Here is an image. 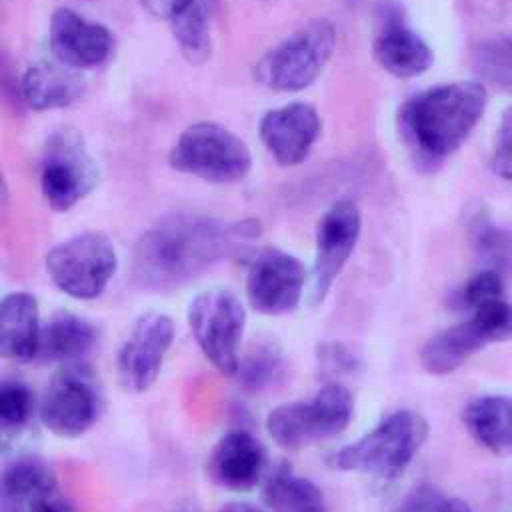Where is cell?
I'll list each match as a JSON object with an SVG mask.
<instances>
[{
    "mask_svg": "<svg viewBox=\"0 0 512 512\" xmlns=\"http://www.w3.org/2000/svg\"><path fill=\"white\" fill-rule=\"evenodd\" d=\"M84 78L58 62H36L22 76V96L32 110L66 108L84 94Z\"/></svg>",
    "mask_w": 512,
    "mask_h": 512,
    "instance_id": "cell-21",
    "label": "cell"
},
{
    "mask_svg": "<svg viewBox=\"0 0 512 512\" xmlns=\"http://www.w3.org/2000/svg\"><path fill=\"white\" fill-rule=\"evenodd\" d=\"M168 162L182 174L214 184H230L250 172L252 154L246 142L230 128L212 120H200L180 132Z\"/></svg>",
    "mask_w": 512,
    "mask_h": 512,
    "instance_id": "cell-5",
    "label": "cell"
},
{
    "mask_svg": "<svg viewBox=\"0 0 512 512\" xmlns=\"http://www.w3.org/2000/svg\"><path fill=\"white\" fill-rule=\"evenodd\" d=\"M288 364L282 350L274 342H258L242 358L234 376L248 392H262L280 384L286 376Z\"/></svg>",
    "mask_w": 512,
    "mask_h": 512,
    "instance_id": "cell-26",
    "label": "cell"
},
{
    "mask_svg": "<svg viewBox=\"0 0 512 512\" xmlns=\"http://www.w3.org/2000/svg\"><path fill=\"white\" fill-rule=\"evenodd\" d=\"M262 500L272 512H328L322 490L290 468H278L266 478Z\"/></svg>",
    "mask_w": 512,
    "mask_h": 512,
    "instance_id": "cell-25",
    "label": "cell"
},
{
    "mask_svg": "<svg viewBox=\"0 0 512 512\" xmlns=\"http://www.w3.org/2000/svg\"><path fill=\"white\" fill-rule=\"evenodd\" d=\"M48 40L56 62L76 72L98 68L114 52L112 32L72 8L54 10Z\"/></svg>",
    "mask_w": 512,
    "mask_h": 512,
    "instance_id": "cell-14",
    "label": "cell"
},
{
    "mask_svg": "<svg viewBox=\"0 0 512 512\" xmlns=\"http://www.w3.org/2000/svg\"><path fill=\"white\" fill-rule=\"evenodd\" d=\"M96 328L82 316L62 312L40 326L36 358L44 362H76L92 350Z\"/></svg>",
    "mask_w": 512,
    "mask_h": 512,
    "instance_id": "cell-23",
    "label": "cell"
},
{
    "mask_svg": "<svg viewBox=\"0 0 512 512\" xmlns=\"http://www.w3.org/2000/svg\"><path fill=\"white\" fill-rule=\"evenodd\" d=\"M474 70L486 82H492L500 88L510 86L512 76V58H510V42L508 38L502 40H488L482 42L474 50Z\"/></svg>",
    "mask_w": 512,
    "mask_h": 512,
    "instance_id": "cell-28",
    "label": "cell"
},
{
    "mask_svg": "<svg viewBox=\"0 0 512 512\" xmlns=\"http://www.w3.org/2000/svg\"><path fill=\"white\" fill-rule=\"evenodd\" d=\"M266 452L258 438L246 430L226 432L212 448L208 474L220 488L232 492L252 490L262 478Z\"/></svg>",
    "mask_w": 512,
    "mask_h": 512,
    "instance_id": "cell-18",
    "label": "cell"
},
{
    "mask_svg": "<svg viewBox=\"0 0 512 512\" xmlns=\"http://www.w3.org/2000/svg\"><path fill=\"white\" fill-rule=\"evenodd\" d=\"M304 284V264L282 248L266 246L250 260L246 272V298L258 314L284 316L298 308Z\"/></svg>",
    "mask_w": 512,
    "mask_h": 512,
    "instance_id": "cell-10",
    "label": "cell"
},
{
    "mask_svg": "<svg viewBox=\"0 0 512 512\" xmlns=\"http://www.w3.org/2000/svg\"><path fill=\"white\" fill-rule=\"evenodd\" d=\"M172 342L174 322L168 314H142L132 324L116 356V370L122 386L130 392H146L160 376Z\"/></svg>",
    "mask_w": 512,
    "mask_h": 512,
    "instance_id": "cell-13",
    "label": "cell"
},
{
    "mask_svg": "<svg viewBox=\"0 0 512 512\" xmlns=\"http://www.w3.org/2000/svg\"><path fill=\"white\" fill-rule=\"evenodd\" d=\"M334 46V24L310 18L256 60L254 80L274 92H300L322 74Z\"/></svg>",
    "mask_w": 512,
    "mask_h": 512,
    "instance_id": "cell-4",
    "label": "cell"
},
{
    "mask_svg": "<svg viewBox=\"0 0 512 512\" xmlns=\"http://www.w3.org/2000/svg\"><path fill=\"white\" fill-rule=\"evenodd\" d=\"M504 296V278L494 268H484L470 276L464 286L458 290V304L466 310H472L488 300Z\"/></svg>",
    "mask_w": 512,
    "mask_h": 512,
    "instance_id": "cell-31",
    "label": "cell"
},
{
    "mask_svg": "<svg viewBox=\"0 0 512 512\" xmlns=\"http://www.w3.org/2000/svg\"><path fill=\"white\" fill-rule=\"evenodd\" d=\"M140 4L170 26L182 56L190 64H202L210 58L216 0H140Z\"/></svg>",
    "mask_w": 512,
    "mask_h": 512,
    "instance_id": "cell-17",
    "label": "cell"
},
{
    "mask_svg": "<svg viewBox=\"0 0 512 512\" xmlns=\"http://www.w3.org/2000/svg\"><path fill=\"white\" fill-rule=\"evenodd\" d=\"M362 230V214L352 200H336L318 220L314 262H312V300L324 302L334 280L350 260Z\"/></svg>",
    "mask_w": 512,
    "mask_h": 512,
    "instance_id": "cell-12",
    "label": "cell"
},
{
    "mask_svg": "<svg viewBox=\"0 0 512 512\" xmlns=\"http://www.w3.org/2000/svg\"><path fill=\"white\" fill-rule=\"evenodd\" d=\"M322 130L316 108L308 102H290L268 110L260 118V140L280 166H298L308 158Z\"/></svg>",
    "mask_w": 512,
    "mask_h": 512,
    "instance_id": "cell-15",
    "label": "cell"
},
{
    "mask_svg": "<svg viewBox=\"0 0 512 512\" xmlns=\"http://www.w3.org/2000/svg\"><path fill=\"white\" fill-rule=\"evenodd\" d=\"M492 172L504 180H510V166H512V154H510V110L504 112L496 140H494V152L490 158Z\"/></svg>",
    "mask_w": 512,
    "mask_h": 512,
    "instance_id": "cell-32",
    "label": "cell"
},
{
    "mask_svg": "<svg viewBox=\"0 0 512 512\" xmlns=\"http://www.w3.org/2000/svg\"><path fill=\"white\" fill-rule=\"evenodd\" d=\"M44 264L60 292L76 300H94L116 274L118 254L106 234L82 232L50 248Z\"/></svg>",
    "mask_w": 512,
    "mask_h": 512,
    "instance_id": "cell-7",
    "label": "cell"
},
{
    "mask_svg": "<svg viewBox=\"0 0 512 512\" xmlns=\"http://www.w3.org/2000/svg\"><path fill=\"white\" fill-rule=\"evenodd\" d=\"M494 344L488 332L472 318L452 324L430 336L420 348V364L426 372L444 376L458 370L476 352Z\"/></svg>",
    "mask_w": 512,
    "mask_h": 512,
    "instance_id": "cell-19",
    "label": "cell"
},
{
    "mask_svg": "<svg viewBox=\"0 0 512 512\" xmlns=\"http://www.w3.org/2000/svg\"><path fill=\"white\" fill-rule=\"evenodd\" d=\"M218 512H266V510H262V508L250 504V502H238V500H236V502L224 504Z\"/></svg>",
    "mask_w": 512,
    "mask_h": 512,
    "instance_id": "cell-35",
    "label": "cell"
},
{
    "mask_svg": "<svg viewBox=\"0 0 512 512\" xmlns=\"http://www.w3.org/2000/svg\"><path fill=\"white\" fill-rule=\"evenodd\" d=\"M58 490L52 470L38 460L12 462L0 474V512H30L46 494Z\"/></svg>",
    "mask_w": 512,
    "mask_h": 512,
    "instance_id": "cell-24",
    "label": "cell"
},
{
    "mask_svg": "<svg viewBox=\"0 0 512 512\" xmlns=\"http://www.w3.org/2000/svg\"><path fill=\"white\" fill-rule=\"evenodd\" d=\"M468 434L492 454H508L512 448V410L506 394H484L470 400L462 412Z\"/></svg>",
    "mask_w": 512,
    "mask_h": 512,
    "instance_id": "cell-22",
    "label": "cell"
},
{
    "mask_svg": "<svg viewBox=\"0 0 512 512\" xmlns=\"http://www.w3.org/2000/svg\"><path fill=\"white\" fill-rule=\"evenodd\" d=\"M174 512H194V510H190V508H178V510H174Z\"/></svg>",
    "mask_w": 512,
    "mask_h": 512,
    "instance_id": "cell-36",
    "label": "cell"
},
{
    "mask_svg": "<svg viewBox=\"0 0 512 512\" xmlns=\"http://www.w3.org/2000/svg\"><path fill=\"white\" fill-rule=\"evenodd\" d=\"M426 436L428 424L418 412L408 408L394 410L362 438L340 448L332 464L344 472L390 480L410 466Z\"/></svg>",
    "mask_w": 512,
    "mask_h": 512,
    "instance_id": "cell-3",
    "label": "cell"
},
{
    "mask_svg": "<svg viewBox=\"0 0 512 512\" xmlns=\"http://www.w3.org/2000/svg\"><path fill=\"white\" fill-rule=\"evenodd\" d=\"M100 412V392L94 376L84 366L62 368L48 384L40 402L44 426L64 438L82 436Z\"/></svg>",
    "mask_w": 512,
    "mask_h": 512,
    "instance_id": "cell-11",
    "label": "cell"
},
{
    "mask_svg": "<svg viewBox=\"0 0 512 512\" xmlns=\"http://www.w3.org/2000/svg\"><path fill=\"white\" fill-rule=\"evenodd\" d=\"M260 234L256 220H220L176 212L150 226L134 246L132 272L144 290H174L246 248Z\"/></svg>",
    "mask_w": 512,
    "mask_h": 512,
    "instance_id": "cell-1",
    "label": "cell"
},
{
    "mask_svg": "<svg viewBox=\"0 0 512 512\" xmlns=\"http://www.w3.org/2000/svg\"><path fill=\"white\" fill-rule=\"evenodd\" d=\"M394 512H472V510L462 498L448 496L440 488L422 482L418 486H412L404 494V498L400 500Z\"/></svg>",
    "mask_w": 512,
    "mask_h": 512,
    "instance_id": "cell-30",
    "label": "cell"
},
{
    "mask_svg": "<svg viewBox=\"0 0 512 512\" xmlns=\"http://www.w3.org/2000/svg\"><path fill=\"white\" fill-rule=\"evenodd\" d=\"M380 22L372 52L382 70L396 78H414L434 64L432 48L406 24L396 2L382 4Z\"/></svg>",
    "mask_w": 512,
    "mask_h": 512,
    "instance_id": "cell-16",
    "label": "cell"
},
{
    "mask_svg": "<svg viewBox=\"0 0 512 512\" xmlns=\"http://www.w3.org/2000/svg\"><path fill=\"white\" fill-rule=\"evenodd\" d=\"M488 104L482 82L458 80L432 86L408 98L398 110L400 130L418 156L440 162L472 134Z\"/></svg>",
    "mask_w": 512,
    "mask_h": 512,
    "instance_id": "cell-2",
    "label": "cell"
},
{
    "mask_svg": "<svg viewBox=\"0 0 512 512\" xmlns=\"http://www.w3.org/2000/svg\"><path fill=\"white\" fill-rule=\"evenodd\" d=\"M354 416V398L344 384L330 382L308 400L276 406L266 416V432L288 450L334 438L344 432Z\"/></svg>",
    "mask_w": 512,
    "mask_h": 512,
    "instance_id": "cell-6",
    "label": "cell"
},
{
    "mask_svg": "<svg viewBox=\"0 0 512 512\" xmlns=\"http://www.w3.org/2000/svg\"><path fill=\"white\" fill-rule=\"evenodd\" d=\"M188 326L210 364L224 376H234L246 328V308L228 288L198 292L188 304Z\"/></svg>",
    "mask_w": 512,
    "mask_h": 512,
    "instance_id": "cell-8",
    "label": "cell"
},
{
    "mask_svg": "<svg viewBox=\"0 0 512 512\" xmlns=\"http://www.w3.org/2000/svg\"><path fill=\"white\" fill-rule=\"evenodd\" d=\"M34 410V396L30 388L16 380L0 382V430H20Z\"/></svg>",
    "mask_w": 512,
    "mask_h": 512,
    "instance_id": "cell-29",
    "label": "cell"
},
{
    "mask_svg": "<svg viewBox=\"0 0 512 512\" xmlns=\"http://www.w3.org/2000/svg\"><path fill=\"white\" fill-rule=\"evenodd\" d=\"M472 244L478 256H482L490 266L504 274L510 258V236L504 228L488 220L486 216H476L472 222Z\"/></svg>",
    "mask_w": 512,
    "mask_h": 512,
    "instance_id": "cell-27",
    "label": "cell"
},
{
    "mask_svg": "<svg viewBox=\"0 0 512 512\" xmlns=\"http://www.w3.org/2000/svg\"><path fill=\"white\" fill-rule=\"evenodd\" d=\"M98 184V166L82 136L64 128L54 132L40 160V188L48 206L56 212L74 208Z\"/></svg>",
    "mask_w": 512,
    "mask_h": 512,
    "instance_id": "cell-9",
    "label": "cell"
},
{
    "mask_svg": "<svg viewBox=\"0 0 512 512\" xmlns=\"http://www.w3.org/2000/svg\"><path fill=\"white\" fill-rule=\"evenodd\" d=\"M30 512H80L68 498H64L58 490L42 496Z\"/></svg>",
    "mask_w": 512,
    "mask_h": 512,
    "instance_id": "cell-34",
    "label": "cell"
},
{
    "mask_svg": "<svg viewBox=\"0 0 512 512\" xmlns=\"http://www.w3.org/2000/svg\"><path fill=\"white\" fill-rule=\"evenodd\" d=\"M40 326L38 302L32 294H6L0 300V358L16 362L34 360Z\"/></svg>",
    "mask_w": 512,
    "mask_h": 512,
    "instance_id": "cell-20",
    "label": "cell"
},
{
    "mask_svg": "<svg viewBox=\"0 0 512 512\" xmlns=\"http://www.w3.org/2000/svg\"><path fill=\"white\" fill-rule=\"evenodd\" d=\"M318 358H320L322 366L330 372H350L354 362H356L354 354L338 342L324 344L318 352Z\"/></svg>",
    "mask_w": 512,
    "mask_h": 512,
    "instance_id": "cell-33",
    "label": "cell"
}]
</instances>
